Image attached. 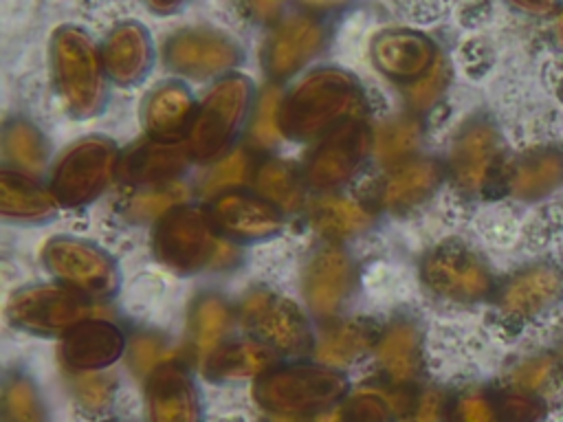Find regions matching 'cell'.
<instances>
[{
    "instance_id": "cell-8",
    "label": "cell",
    "mask_w": 563,
    "mask_h": 422,
    "mask_svg": "<svg viewBox=\"0 0 563 422\" xmlns=\"http://www.w3.org/2000/svg\"><path fill=\"white\" fill-rule=\"evenodd\" d=\"M7 321L33 336H64L92 316V299L64 284H31L18 288L4 308Z\"/></svg>"
},
{
    "instance_id": "cell-21",
    "label": "cell",
    "mask_w": 563,
    "mask_h": 422,
    "mask_svg": "<svg viewBox=\"0 0 563 422\" xmlns=\"http://www.w3.org/2000/svg\"><path fill=\"white\" fill-rule=\"evenodd\" d=\"M128 347V338L117 323L88 316L59 336V360L70 374L106 371Z\"/></svg>"
},
{
    "instance_id": "cell-33",
    "label": "cell",
    "mask_w": 563,
    "mask_h": 422,
    "mask_svg": "<svg viewBox=\"0 0 563 422\" xmlns=\"http://www.w3.org/2000/svg\"><path fill=\"white\" fill-rule=\"evenodd\" d=\"M253 185H255V193H260L282 213H295L303 207L308 182L303 178V171L290 160H282V158L264 160L255 169Z\"/></svg>"
},
{
    "instance_id": "cell-37",
    "label": "cell",
    "mask_w": 563,
    "mask_h": 422,
    "mask_svg": "<svg viewBox=\"0 0 563 422\" xmlns=\"http://www.w3.org/2000/svg\"><path fill=\"white\" fill-rule=\"evenodd\" d=\"M282 99L284 92L277 84H268L253 103L251 119H249V141L255 147H273L284 138L282 132Z\"/></svg>"
},
{
    "instance_id": "cell-42",
    "label": "cell",
    "mask_w": 563,
    "mask_h": 422,
    "mask_svg": "<svg viewBox=\"0 0 563 422\" xmlns=\"http://www.w3.org/2000/svg\"><path fill=\"white\" fill-rule=\"evenodd\" d=\"M70 391L84 411L103 413L112 404L114 380L103 371L70 374Z\"/></svg>"
},
{
    "instance_id": "cell-18",
    "label": "cell",
    "mask_w": 563,
    "mask_h": 422,
    "mask_svg": "<svg viewBox=\"0 0 563 422\" xmlns=\"http://www.w3.org/2000/svg\"><path fill=\"white\" fill-rule=\"evenodd\" d=\"M440 57L438 44L416 29H385L369 42L374 68L400 86L418 81Z\"/></svg>"
},
{
    "instance_id": "cell-22",
    "label": "cell",
    "mask_w": 563,
    "mask_h": 422,
    "mask_svg": "<svg viewBox=\"0 0 563 422\" xmlns=\"http://www.w3.org/2000/svg\"><path fill=\"white\" fill-rule=\"evenodd\" d=\"M198 103L180 79L156 84L143 99L141 121L150 138L167 143H185Z\"/></svg>"
},
{
    "instance_id": "cell-51",
    "label": "cell",
    "mask_w": 563,
    "mask_h": 422,
    "mask_svg": "<svg viewBox=\"0 0 563 422\" xmlns=\"http://www.w3.org/2000/svg\"><path fill=\"white\" fill-rule=\"evenodd\" d=\"M554 40L563 48V7H561V11L556 13V20H554Z\"/></svg>"
},
{
    "instance_id": "cell-5",
    "label": "cell",
    "mask_w": 563,
    "mask_h": 422,
    "mask_svg": "<svg viewBox=\"0 0 563 422\" xmlns=\"http://www.w3.org/2000/svg\"><path fill=\"white\" fill-rule=\"evenodd\" d=\"M255 103V86L242 73H231L207 90L196 108L185 147L189 158L200 165H213L224 154L249 119Z\"/></svg>"
},
{
    "instance_id": "cell-11",
    "label": "cell",
    "mask_w": 563,
    "mask_h": 422,
    "mask_svg": "<svg viewBox=\"0 0 563 422\" xmlns=\"http://www.w3.org/2000/svg\"><path fill=\"white\" fill-rule=\"evenodd\" d=\"M238 316L244 330L275 354L290 356L310 345V327L299 306L271 288L249 290L240 301Z\"/></svg>"
},
{
    "instance_id": "cell-31",
    "label": "cell",
    "mask_w": 563,
    "mask_h": 422,
    "mask_svg": "<svg viewBox=\"0 0 563 422\" xmlns=\"http://www.w3.org/2000/svg\"><path fill=\"white\" fill-rule=\"evenodd\" d=\"M378 332L367 321H336L321 332L314 343V358L323 365L343 369L374 349Z\"/></svg>"
},
{
    "instance_id": "cell-30",
    "label": "cell",
    "mask_w": 563,
    "mask_h": 422,
    "mask_svg": "<svg viewBox=\"0 0 563 422\" xmlns=\"http://www.w3.org/2000/svg\"><path fill=\"white\" fill-rule=\"evenodd\" d=\"M231 323L233 310L224 301V297L216 292H202L191 301L187 314V334L189 345L200 363L224 343Z\"/></svg>"
},
{
    "instance_id": "cell-25",
    "label": "cell",
    "mask_w": 563,
    "mask_h": 422,
    "mask_svg": "<svg viewBox=\"0 0 563 422\" xmlns=\"http://www.w3.org/2000/svg\"><path fill=\"white\" fill-rule=\"evenodd\" d=\"M189 160L185 143H167L147 136V141H139L121 154L117 176L139 187L176 182Z\"/></svg>"
},
{
    "instance_id": "cell-6",
    "label": "cell",
    "mask_w": 563,
    "mask_h": 422,
    "mask_svg": "<svg viewBox=\"0 0 563 422\" xmlns=\"http://www.w3.org/2000/svg\"><path fill=\"white\" fill-rule=\"evenodd\" d=\"M121 152L101 134H90L66 147L55 160L48 187L64 209H79L97 200L119 171Z\"/></svg>"
},
{
    "instance_id": "cell-50",
    "label": "cell",
    "mask_w": 563,
    "mask_h": 422,
    "mask_svg": "<svg viewBox=\"0 0 563 422\" xmlns=\"http://www.w3.org/2000/svg\"><path fill=\"white\" fill-rule=\"evenodd\" d=\"M145 2H147L150 9L156 11V13H174L176 9H180V4H183L185 0H145Z\"/></svg>"
},
{
    "instance_id": "cell-48",
    "label": "cell",
    "mask_w": 563,
    "mask_h": 422,
    "mask_svg": "<svg viewBox=\"0 0 563 422\" xmlns=\"http://www.w3.org/2000/svg\"><path fill=\"white\" fill-rule=\"evenodd\" d=\"M301 7H306L312 13H325V11H336L345 4H350L352 0H299Z\"/></svg>"
},
{
    "instance_id": "cell-13",
    "label": "cell",
    "mask_w": 563,
    "mask_h": 422,
    "mask_svg": "<svg viewBox=\"0 0 563 422\" xmlns=\"http://www.w3.org/2000/svg\"><path fill=\"white\" fill-rule=\"evenodd\" d=\"M325 26L314 13H292L275 22L262 44V68L273 84L303 70L325 46Z\"/></svg>"
},
{
    "instance_id": "cell-46",
    "label": "cell",
    "mask_w": 563,
    "mask_h": 422,
    "mask_svg": "<svg viewBox=\"0 0 563 422\" xmlns=\"http://www.w3.org/2000/svg\"><path fill=\"white\" fill-rule=\"evenodd\" d=\"M444 413V398L438 389H420L405 407L402 422H440Z\"/></svg>"
},
{
    "instance_id": "cell-43",
    "label": "cell",
    "mask_w": 563,
    "mask_h": 422,
    "mask_svg": "<svg viewBox=\"0 0 563 422\" xmlns=\"http://www.w3.org/2000/svg\"><path fill=\"white\" fill-rule=\"evenodd\" d=\"M449 79H451V68H449L446 59L440 57L438 64L427 75H422L418 81H413L409 86H402L405 99L411 106V110L413 112L431 110L446 92Z\"/></svg>"
},
{
    "instance_id": "cell-10",
    "label": "cell",
    "mask_w": 563,
    "mask_h": 422,
    "mask_svg": "<svg viewBox=\"0 0 563 422\" xmlns=\"http://www.w3.org/2000/svg\"><path fill=\"white\" fill-rule=\"evenodd\" d=\"M163 62L178 77L207 81L222 79L242 62L240 44L213 26H187L163 44Z\"/></svg>"
},
{
    "instance_id": "cell-40",
    "label": "cell",
    "mask_w": 563,
    "mask_h": 422,
    "mask_svg": "<svg viewBox=\"0 0 563 422\" xmlns=\"http://www.w3.org/2000/svg\"><path fill=\"white\" fill-rule=\"evenodd\" d=\"M125 360L130 371L145 380L156 367L163 363L176 360V352L172 349L169 341L156 332H136L132 338H128L125 347Z\"/></svg>"
},
{
    "instance_id": "cell-49",
    "label": "cell",
    "mask_w": 563,
    "mask_h": 422,
    "mask_svg": "<svg viewBox=\"0 0 563 422\" xmlns=\"http://www.w3.org/2000/svg\"><path fill=\"white\" fill-rule=\"evenodd\" d=\"M312 422H345V413H343V407H332V409H325L317 415H312Z\"/></svg>"
},
{
    "instance_id": "cell-45",
    "label": "cell",
    "mask_w": 563,
    "mask_h": 422,
    "mask_svg": "<svg viewBox=\"0 0 563 422\" xmlns=\"http://www.w3.org/2000/svg\"><path fill=\"white\" fill-rule=\"evenodd\" d=\"M396 15L413 22H433L446 15L455 0H383Z\"/></svg>"
},
{
    "instance_id": "cell-38",
    "label": "cell",
    "mask_w": 563,
    "mask_h": 422,
    "mask_svg": "<svg viewBox=\"0 0 563 422\" xmlns=\"http://www.w3.org/2000/svg\"><path fill=\"white\" fill-rule=\"evenodd\" d=\"M563 378V360L559 354H537L521 360L508 378L512 389L541 396L554 389Z\"/></svg>"
},
{
    "instance_id": "cell-2",
    "label": "cell",
    "mask_w": 563,
    "mask_h": 422,
    "mask_svg": "<svg viewBox=\"0 0 563 422\" xmlns=\"http://www.w3.org/2000/svg\"><path fill=\"white\" fill-rule=\"evenodd\" d=\"M48 66L55 95L73 119H95L108 101V73L101 46L77 24H62L48 42Z\"/></svg>"
},
{
    "instance_id": "cell-12",
    "label": "cell",
    "mask_w": 563,
    "mask_h": 422,
    "mask_svg": "<svg viewBox=\"0 0 563 422\" xmlns=\"http://www.w3.org/2000/svg\"><path fill=\"white\" fill-rule=\"evenodd\" d=\"M372 134L365 119L356 116L319 138L301 169L308 187L334 191L347 185L372 154Z\"/></svg>"
},
{
    "instance_id": "cell-36",
    "label": "cell",
    "mask_w": 563,
    "mask_h": 422,
    "mask_svg": "<svg viewBox=\"0 0 563 422\" xmlns=\"http://www.w3.org/2000/svg\"><path fill=\"white\" fill-rule=\"evenodd\" d=\"M422 138V125L416 116H391L383 121L372 134V154L380 163H402L411 158Z\"/></svg>"
},
{
    "instance_id": "cell-41",
    "label": "cell",
    "mask_w": 563,
    "mask_h": 422,
    "mask_svg": "<svg viewBox=\"0 0 563 422\" xmlns=\"http://www.w3.org/2000/svg\"><path fill=\"white\" fill-rule=\"evenodd\" d=\"M185 198H187V191L178 182H165V185L145 187V189H141L139 193H134L130 198L128 215L134 218L136 222H145V220L156 222L169 209L183 204Z\"/></svg>"
},
{
    "instance_id": "cell-44",
    "label": "cell",
    "mask_w": 563,
    "mask_h": 422,
    "mask_svg": "<svg viewBox=\"0 0 563 422\" xmlns=\"http://www.w3.org/2000/svg\"><path fill=\"white\" fill-rule=\"evenodd\" d=\"M345 422H396L394 409L378 391H356L343 407Z\"/></svg>"
},
{
    "instance_id": "cell-7",
    "label": "cell",
    "mask_w": 563,
    "mask_h": 422,
    "mask_svg": "<svg viewBox=\"0 0 563 422\" xmlns=\"http://www.w3.org/2000/svg\"><path fill=\"white\" fill-rule=\"evenodd\" d=\"M40 259L57 284L88 299H110L119 290L121 275L117 262L88 240L55 235L44 242Z\"/></svg>"
},
{
    "instance_id": "cell-20",
    "label": "cell",
    "mask_w": 563,
    "mask_h": 422,
    "mask_svg": "<svg viewBox=\"0 0 563 422\" xmlns=\"http://www.w3.org/2000/svg\"><path fill=\"white\" fill-rule=\"evenodd\" d=\"M147 422H202V400L189 369L163 363L143 380Z\"/></svg>"
},
{
    "instance_id": "cell-39",
    "label": "cell",
    "mask_w": 563,
    "mask_h": 422,
    "mask_svg": "<svg viewBox=\"0 0 563 422\" xmlns=\"http://www.w3.org/2000/svg\"><path fill=\"white\" fill-rule=\"evenodd\" d=\"M255 163L249 149H231L220 160H216L209 174L202 180V191L209 196H218L222 191L242 189L255 176Z\"/></svg>"
},
{
    "instance_id": "cell-9",
    "label": "cell",
    "mask_w": 563,
    "mask_h": 422,
    "mask_svg": "<svg viewBox=\"0 0 563 422\" xmlns=\"http://www.w3.org/2000/svg\"><path fill=\"white\" fill-rule=\"evenodd\" d=\"M420 275L433 295L457 303H477L497 290L488 264L462 242H442L429 251Z\"/></svg>"
},
{
    "instance_id": "cell-34",
    "label": "cell",
    "mask_w": 563,
    "mask_h": 422,
    "mask_svg": "<svg viewBox=\"0 0 563 422\" xmlns=\"http://www.w3.org/2000/svg\"><path fill=\"white\" fill-rule=\"evenodd\" d=\"M0 422H51L37 382L20 369L4 376L0 396Z\"/></svg>"
},
{
    "instance_id": "cell-28",
    "label": "cell",
    "mask_w": 563,
    "mask_h": 422,
    "mask_svg": "<svg viewBox=\"0 0 563 422\" xmlns=\"http://www.w3.org/2000/svg\"><path fill=\"white\" fill-rule=\"evenodd\" d=\"M59 202L48 185L20 169L0 171V213L11 222H46L55 218Z\"/></svg>"
},
{
    "instance_id": "cell-14",
    "label": "cell",
    "mask_w": 563,
    "mask_h": 422,
    "mask_svg": "<svg viewBox=\"0 0 563 422\" xmlns=\"http://www.w3.org/2000/svg\"><path fill=\"white\" fill-rule=\"evenodd\" d=\"M501 165V136L495 123L484 116L466 121L453 138L449 174L466 196L484 193Z\"/></svg>"
},
{
    "instance_id": "cell-26",
    "label": "cell",
    "mask_w": 563,
    "mask_h": 422,
    "mask_svg": "<svg viewBox=\"0 0 563 422\" xmlns=\"http://www.w3.org/2000/svg\"><path fill=\"white\" fill-rule=\"evenodd\" d=\"M444 178V167L429 156H413L391 165L376 189V200L387 211H409L433 196Z\"/></svg>"
},
{
    "instance_id": "cell-24",
    "label": "cell",
    "mask_w": 563,
    "mask_h": 422,
    "mask_svg": "<svg viewBox=\"0 0 563 422\" xmlns=\"http://www.w3.org/2000/svg\"><path fill=\"white\" fill-rule=\"evenodd\" d=\"M374 356L380 374L394 387H409L418 380L424 363V338L416 321L398 316L376 336Z\"/></svg>"
},
{
    "instance_id": "cell-4",
    "label": "cell",
    "mask_w": 563,
    "mask_h": 422,
    "mask_svg": "<svg viewBox=\"0 0 563 422\" xmlns=\"http://www.w3.org/2000/svg\"><path fill=\"white\" fill-rule=\"evenodd\" d=\"M350 380L343 369L314 363H275L253 382L255 402L271 415H317L345 400Z\"/></svg>"
},
{
    "instance_id": "cell-27",
    "label": "cell",
    "mask_w": 563,
    "mask_h": 422,
    "mask_svg": "<svg viewBox=\"0 0 563 422\" xmlns=\"http://www.w3.org/2000/svg\"><path fill=\"white\" fill-rule=\"evenodd\" d=\"M508 193L521 202H539L563 189V147L539 145L510 165Z\"/></svg>"
},
{
    "instance_id": "cell-52",
    "label": "cell",
    "mask_w": 563,
    "mask_h": 422,
    "mask_svg": "<svg viewBox=\"0 0 563 422\" xmlns=\"http://www.w3.org/2000/svg\"><path fill=\"white\" fill-rule=\"evenodd\" d=\"M559 99L563 101V81H561V86H559Z\"/></svg>"
},
{
    "instance_id": "cell-53",
    "label": "cell",
    "mask_w": 563,
    "mask_h": 422,
    "mask_svg": "<svg viewBox=\"0 0 563 422\" xmlns=\"http://www.w3.org/2000/svg\"><path fill=\"white\" fill-rule=\"evenodd\" d=\"M559 356H561V360H563V345H561V352H559Z\"/></svg>"
},
{
    "instance_id": "cell-19",
    "label": "cell",
    "mask_w": 563,
    "mask_h": 422,
    "mask_svg": "<svg viewBox=\"0 0 563 422\" xmlns=\"http://www.w3.org/2000/svg\"><path fill=\"white\" fill-rule=\"evenodd\" d=\"M545 400L512 387H471L460 391L446 407L449 422H539Z\"/></svg>"
},
{
    "instance_id": "cell-1",
    "label": "cell",
    "mask_w": 563,
    "mask_h": 422,
    "mask_svg": "<svg viewBox=\"0 0 563 422\" xmlns=\"http://www.w3.org/2000/svg\"><path fill=\"white\" fill-rule=\"evenodd\" d=\"M365 92L361 81L334 66L306 73L282 99L284 138L308 143L319 141L339 125L363 116Z\"/></svg>"
},
{
    "instance_id": "cell-32",
    "label": "cell",
    "mask_w": 563,
    "mask_h": 422,
    "mask_svg": "<svg viewBox=\"0 0 563 422\" xmlns=\"http://www.w3.org/2000/svg\"><path fill=\"white\" fill-rule=\"evenodd\" d=\"M308 220L317 233L336 242L361 235L372 226V211L358 200L345 196H321L312 202L308 211Z\"/></svg>"
},
{
    "instance_id": "cell-47",
    "label": "cell",
    "mask_w": 563,
    "mask_h": 422,
    "mask_svg": "<svg viewBox=\"0 0 563 422\" xmlns=\"http://www.w3.org/2000/svg\"><path fill=\"white\" fill-rule=\"evenodd\" d=\"M510 7H515L517 11L532 15V18H543L548 13H552L554 9V0H506Z\"/></svg>"
},
{
    "instance_id": "cell-23",
    "label": "cell",
    "mask_w": 563,
    "mask_h": 422,
    "mask_svg": "<svg viewBox=\"0 0 563 422\" xmlns=\"http://www.w3.org/2000/svg\"><path fill=\"white\" fill-rule=\"evenodd\" d=\"M108 79L130 88L141 84L154 64V42L145 24L136 20L119 22L101 44Z\"/></svg>"
},
{
    "instance_id": "cell-3",
    "label": "cell",
    "mask_w": 563,
    "mask_h": 422,
    "mask_svg": "<svg viewBox=\"0 0 563 422\" xmlns=\"http://www.w3.org/2000/svg\"><path fill=\"white\" fill-rule=\"evenodd\" d=\"M233 244L216 229L207 209L189 202L169 209L152 229L154 257L178 275L233 266L240 257Z\"/></svg>"
},
{
    "instance_id": "cell-29",
    "label": "cell",
    "mask_w": 563,
    "mask_h": 422,
    "mask_svg": "<svg viewBox=\"0 0 563 422\" xmlns=\"http://www.w3.org/2000/svg\"><path fill=\"white\" fill-rule=\"evenodd\" d=\"M275 352L260 343L257 338H238L224 341L218 349H213L200 365L205 376L211 382L233 385L257 380L268 367L275 365Z\"/></svg>"
},
{
    "instance_id": "cell-15",
    "label": "cell",
    "mask_w": 563,
    "mask_h": 422,
    "mask_svg": "<svg viewBox=\"0 0 563 422\" xmlns=\"http://www.w3.org/2000/svg\"><path fill=\"white\" fill-rule=\"evenodd\" d=\"M354 262L334 242L312 253L303 268L301 295L312 316L334 319L354 290Z\"/></svg>"
},
{
    "instance_id": "cell-35",
    "label": "cell",
    "mask_w": 563,
    "mask_h": 422,
    "mask_svg": "<svg viewBox=\"0 0 563 422\" xmlns=\"http://www.w3.org/2000/svg\"><path fill=\"white\" fill-rule=\"evenodd\" d=\"M2 154L13 169L37 176L48 160L44 134L24 119H13L2 127Z\"/></svg>"
},
{
    "instance_id": "cell-16",
    "label": "cell",
    "mask_w": 563,
    "mask_h": 422,
    "mask_svg": "<svg viewBox=\"0 0 563 422\" xmlns=\"http://www.w3.org/2000/svg\"><path fill=\"white\" fill-rule=\"evenodd\" d=\"M499 312L510 321H530L563 299V268L532 262L508 275L495 290Z\"/></svg>"
},
{
    "instance_id": "cell-17",
    "label": "cell",
    "mask_w": 563,
    "mask_h": 422,
    "mask_svg": "<svg viewBox=\"0 0 563 422\" xmlns=\"http://www.w3.org/2000/svg\"><path fill=\"white\" fill-rule=\"evenodd\" d=\"M207 211L216 229L227 240L240 244L271 240L284 226V218L277 207H273L260 193H249L244 189L211 196Z\"/></svg>"
}]
</instances>
